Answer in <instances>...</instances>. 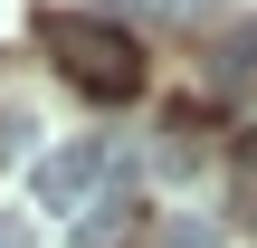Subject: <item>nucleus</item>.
<instances>
[{
    "mask_svg": "<svg viewBox=\"0 0 257 248\" xmlns=\"http://www.w3.org/2000/svg\"><path fill=\"white\" fill-rule=\"evenodd\" d=\"M38 48L57 57V76L76 86V96H134L143 86V38L124 29V19H105V10H38Z\"/></svg>",
    "mask_w": 257,
    "mask_h": 248,
    "instance_id": "nucleus-1",
    "label": "nucleus"
},
{
    "mask_svg": "<svg viewBox=\"0 0 257 248\" xmlns=\"http://www.w3.org/2000/svg\"><path fill=\"white\" fill-rule=\"evenodd\" d=\"M105 172H114V143H105V134H76V143H57V153L29 162V191H38V210L67 220V210H95Z\"/></svg>",
    "mask_w": 257,
    "mask_h": 248,
    "instance_id": "nucleus-2",
    "label": "nucleus"
},
{
    "mask_svg": "<svg viewBox=\"0 0 257 248\" xmlns=\"http://www.w3.org/2000/svg\"><path fill=\"white\" fill-rule=\"evenodd\" d=\"M200 162H210V105L191 96V105L162 115V134H153V172H162V182H191Z\"/></svg>",
    "mask_w": 257,
    "mask_h": 248,
    "instance_id": "nucleus-3",
    "label": "nucleus"
},
{
    "mask_svg": "<svg viewBox=\"0 0 257 248\" xmlns=\"http://www.w3.org/2000/svg\"><path fill=\"white\" fill-rule=\"evenodd\" d=\"M200 86H210V96H248V86H257V29H229V38L210 48Z\"/></svg>",
    "mask_w": 257,
    "mask_h": 248,
    "instance_id": "nucleus-4",
    "label": "nucleus"
},
{
    "mask_svg": "<svg viewBox=\"0 0 257 248\" xmlns=\"http://www.w3.org/2000/svg\"><path fill=\"white\" fill-rule=\"evenodd\" d=\"M124 239H134V191H105V201L76 220V239H67V248H124Z\"/></svg>",
    "mask_w": 257,
    "mask_h": 248,
    "instance_id": "nucleus-5",
    "label": "nucleus"
},
{
    "mask_svg": "<svg viewBox=\"0 0 257 248\" xmlns=\"http://www.w3.org/2000/svg\"><path fill=\"white\" fill-rule=\"evenodd\" d=\"M0 162H38V105L0 96Z\"/></svg>",
    "mask_w": 257,
    "mask_h": 248,
    "instance_id": "nucleus-6",
    "label": "nucleus"
},
{
    "mask_svg": "<svg viewBox=\"0 0 257 248\" xmlns=\"http://www.w3.org/2000/svg\"><path fill=\"white\" fill-rule=\"evenodd\" d=\"M162 248H219V229H210V220H172V229H162Z\"/></svg>",
    "mask_w": 257,
    "mask_h": 248,
    "instance_id": "nucleus-7",
    "label": "nucleus"
},
{
    "mask_svg": "<svg viewBox=\"0 0 257 248\" xmlns=\"http://www.w3.org/2000/svg\"><path fill=\"white\" fill-rule=\"evenodd\" d=\"M248 201H257V124L238 134V210H248Z\"/></svg>",
    "mask_w": 257,
    "mask_h": 248,
    "instance_id": "nucleus-8",
    "label": "nucleus"
},
{
    "mask_svg": "<svg viewBox=\"0 0 257 248\" xmlns=\"http://www.w3.org/2000/svg\"><path fill=\"white\" fill-rule=\"evenodd\" d=\"M0 248H38V220L29 210H0Z\"/></svg>",
    "mask_w": 257,
    "mask_h": 248,
    "instance_id": "nucleus-9",
    "label": "nucleus"
},
{
    "mask_svg": "<svg viewBox=\"0 0 257 248\" xmlns=\"http://www.w3.org/2000/svg\"><path fill=\"white\" fill-rule=\"evenodd\" d=\"M248 229H257V201H248Z\"/></svg>",
    "mask_w": 257,
    "mask_h": 248,
    "instance_id": "nucleus-10",
    "label": "nucleus"
}]
</instances>
